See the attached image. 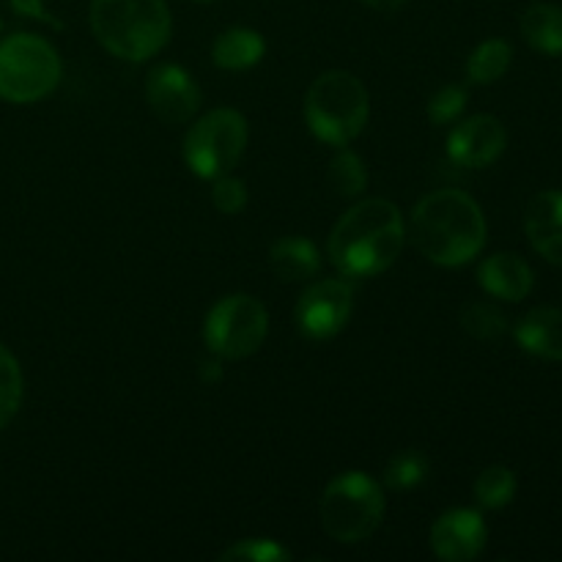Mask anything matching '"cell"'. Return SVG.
I'll use <instances>...</instances> for the list:
<instances>
[{
	"instance_id": "16",
	"label": "cell",
	"mask_w": 562,
	"mask_h": 562,
	"mask_svg": "<svg viewBox=\"0 0 562 562\" xmlns=\"http://www.w3.org/2000/svg\"><path fill=\"white\" fill-rule=\"evenodd\" d=\"M269 267L283 283H307L322 269V252L305 236H283L269 247Z\"/></svg>"
},
{
	"instance_id": "19",
	"label": "cell",
	"mask_w": 562,
	"mask_h": 562,
	"mask_svg": "<svg viewBox=\"0 0 562 562\" xmlns=\"http://www.w3.org/2000/svg\"><path fill=\"white\" fill-rule=\"evenodd\" d=\"M510 60L514 47L505 38H486L467 58V80L475 86H492L510 69Z\"/></svg>"
},
{
	"instance_id": "23",
	"label": "cell",
	"mask_w": 562,
	"mask_h": 562,
	"mask_svg": "<svg viewBox=\"0 0 562 562\" xmlns=\"http://www.w3.org/2000/svg\"><path fill=\"white\" fill-rule=\"evenodd\" d=\"M327 181L335 190V195L340 198L362 195L368 187L366 162H362L355 151H349V148H340V151L333 157V162H329Z\"/></svg>"
},
{
	"instance_id": "30",
	"label": "cell",
	"mask_w": 562,
	"mask_h": 562,
	"mask_svg": "<svg viewBox=\"0 0 562 562\" xmlns=\"http://www.w3.org/2000/svg\"><path fill=\"white\" fill-rule=\"evenodd\" d=\"M362 3L373 11H382V14H395V11L404 9L409 0H362Z\"/></svg>"
},
{
	"instance_id": "25",
	"label": "cell",
	"mask_w": 562,
	"mask_h": 562,
	"mask_svg": "<svg viewBox=\"0 0 562 562\" xmlns=\"http://www.w3.org/2000/svg\"><path fill=\"white\" fill-rule=\"evenodd\" d=\"M223 562H289L291 552L283 543L272 541V538H241V541L231 543L223 554Z\"/></svg>"
},
{
	"instance_id": "6",
	"label": "cell",
	"mask_w": 562,
	"mask_h": 562,
	"mask_svg": "<svg viewBox=\"0 0 562 562\" xmlns=\"http://www.w3.org/2000/svg\"><path fill=\"white\" fill-rule=\"evenodd\" d=\"M60 55L36 33H11L0 42V99L33 104L49 97L60 82Z\"/></svg>"
},
{
	"instance_id": "9",
	"label": "cell",
	"mask_w": 562,
	"mask_h": 562,
	"mask_svg": "<svg viewBox=\"0 0 562 562\" xmlns=\"http://www.w3.org/2000/svg\"><path fill=\"white\" fill-rule=\"evenodd\" d=\"M355 311V289L340 278L313 280L294 305V322L302 338L329 340L349 324Z\"/></svg>"
},
{
	"instance_id": "11",
	"label": "cell",
	"mask_w": 562,
	"mask_h": 562,
	"mask_svg": "<svg viewBox=\"0 0 562 562\" xmlns=\"http://www.w3.org/2000/svg\"><path fill=\"white\" fill-rule=\"evenodd\" d=\"M508 146V130L497 115L477 113L459 121L448 135V157L459 168H488L503 157Z\"/></svg>"
},
{
	"instance_id": "7",
	"label": "cell",
	"mask_w": 562,
	"mask_h": 562,
	"mask_svg": "<svg viewBox=\"0 0 562 562\" xmlns=\"http://www.w3.org/2000/svg\"><path fill=\"white\" fill-rule=\"evenodd\" d=\"M247 137H250V126L239 110H209L190 126L184 137L187 168L206 181L231 173L245 154Z\"/></svg>"
},
{
	"instance_id": "27",
	"label": "cell",
	"mask_w": 562,
	"mask_h": 562,
	"mask_svg": "<svg viewBox=\"0 0 562 562\" xmlns=\"http://www.w3.org/2000/svg\"><path fill=\"white\" fill-rule=\"evenodd\" d=\"M212 203L223 214H239L247 206V184L236 176L223 173L212 179Z\"/></svg>"
},
{
	"instance_id": "15",
	"label": "cell",
	"mask_w": 562,
	"mask_h": 562,
	"mask_svg": "<svg viewBox=\"0 0 562 562\" xmlns=\"http://www.w3.org/2000/svg\"><path fill=\"white\" fill-rule=\"evenodd\" d=\"M514 338L519 349L538 360H562V311L560 307H532L516 322Z\"/></svg>"
},
{
	"instance_id": "28",
	"label": "cell",
	"mask_w": 562,
	"mask_h": 562,
	"mask_svg": "<svg viewBox=\"0 0 562 562\" xmlns=\"http://www.w3.org/2000/svg\"><path fill=\"white\" fill-rule=\"evenodd\" d=\"M11 9L22 16H31V20H42L53 27H64V22L55 20V16L49 14L47 5H44V0H11Z\"/></svg>"
},
{
	"instance_id": "5",
	"label": "cell",
	"mask_w": 562,
	"mask_h": 562,
	"mask_svg": "<svg viewBox=\"0 0 562 562\" xmlns=\"http://www.w3.org/2000/svg\"><path fill=\"white\" fill-rule=\"evenodd\" d=\"M384 488L360 470L340 472L327 483L318 503L322 527L333 541L362 543L379 530L384 519Z\"/></svg>"
},
{
	"instance_id": "14",
	"label": "cell",
	"mask_w": 562,
	"mask_h": 562,
	"mask_svg": "<svg viewBox=\"0 0 562 562\" xmlns=\"http://www.w3.org/2000/svg\"><path fill=\"white\" fill-rule=\"evenodd\" d=\"M477 283L488 296L503 302H521L536 285V272L516 252H494L477 267Z\"/></svg>"
},
{
	"instance_id": "12",
	"label": "cell",
	"mask_w": 562,
	"mask_h": 562,
	"mask_svg": "<svg viewBox=\"0 0 562 562\" xmlns=\"http://www.w3.org/2000/svg\"><path fill=\"white\" fill-rule=\"evenodd\" d=\"M488 527L472 508H450L434 521L431 549L445 562H470L486 549Z\"/></svg>"
},
{
	"instance_id": "8",
	"label": "cell",
	"mask_w": 562,
	"mask_h": 562,
	"mask_svg": "<svg viewBox=\"0 0 562 562\" xmlns=\"http://www.w3.org/2000/svg\"><path fill=\"white\" fill-rule=\"evenodd\" d=\"M267 333V307L250 294H228L217 300L203 324V340L220 360H247L261 349Z\"/></svg>"
},
{
	"instance_id": "17",
	"label": "cell",
	"mask_w": 562,
	"mask_h": 562,
	"mask_svg": "<svg viewBox=\"0 0 562 562\" xmlns=\"http://www.w3.org/2000/svg\"><path fill=\"white\" fill-rule=\"evenodd\" d=\"M267 55V42L252 27H228L212 44L214 66L225 71H245L258 66Z\"/></svg>"
},
{
	"instance_id": "4",
	"label": "cell",
	"mask_w": 562,
	"mask_h": 562,
	"mask_svg": "<svg viewBox=\"0 0 562 562\" xmlns=\"http://www.w3.org/2000/svg\"><path fill=\"white\" fill-rule=\"evenodd\" d=\"M371 97L351 71L333 69L311 82L305 97V121L313 135L327 146H349L366 130Z\"/></svg>"
},
{
	"instance_id": "20",
	"label": "cell",
	"mask_w": 562,
	"mask_h": 562,
	"mask_svg": "<svg viewBox=\"0 0 562 562\" xmlns=\"http://www.w3.org/2000/svg\"><path fill=\"white\" fill-rule=\"evenodd\" d=\"M461 329L475 340H497L508 333V316L494 302H467L459 313Z\"/></svg>"
},
{
	"instance_id": "13",
	"label": "cell",
	"mask_w": 562,
	"mask_h": 562,
	"mask_svg": "<svg viewBox=\"0 0 562 562\" xmlns=\"http://www.w3.org/2000/svg\"><path fill=\"white\" fill-rule=\"evenodd\" d=\"M525 234L532 250L562 267V190H543L525 209Z\"/></svg>"
},
{
	"instance_id": "10",
	"label": "cell",
	"mask_w": 562,
	"mask_h": 562,
	"mask_svg": "<svg viewBox=\"0 0 562 562\" xmlns=\"http://www.w3.org/2000/svg\"><path fill=\"white\" fill-rule=\"evenodd\" d=\"M146 102L165 124H187L201 110V88L181 66L157 64L146 77Z\"/></svg>"
},
{
	"instance_id": "22",
	"label": "cell",
	"mask_w": 562,
	"mask_h": 562,
	"mask_svg": "<svg viewBox=\"0 0 562 562\" xmlns=\"http://www.w3.org/2000/svg\"><path fill=\"white\" fill-rule=\"evenodd\" d=\"M516 486H519V483H516L514 470H508V467H503V464L486 467V470H483L475 481L477 505L486 510L505 508V505L514 503Z\"/></svg>"
},
{
	"instance_id": "31",
	"label": "cell",
	"mask_w": 562,
	"mask_h": 562,
	"mask_svg": "<svg viewBox=\"0 0 562 562\" xmlns=\"http://www.w3.org/2000/svg\"><path fill=\"white\" fill-rule=\"evenodd\" d=\"M198 3H212V0H198Z\"/></svg>"
},
{
	"instance_id": "1",
	"label": "cell",
	"mask_w": 562,
	"mask_h": 562,
	"mask_svg": "<svg viewBox=\"0 0 562 562\" xmlns=\"http://www.w3.org/2000/svg\"><path fill=\"white\" fill-rule=\"evenodd\" d=\"M404 245L406 223L401 209L387 198H366L335 223L327 256L340 278L366 280L387 272Z\"/></svg>"
},
{
	"instance_id": "18",
	"label": "cell",
	"mask_w": 562,
	"mask_h": 562,
	"mask_svg": "<svg viewBox=\"0 0 562 562\" xmlns=\"http://www.w3.org/2000/svg\"><path fill=\"white\" fill-rule=\"evenodd\" d=\"M521 36L543 55H562V9L554 3L527 5L519 20Z\"/></svg>"
},
{
	"instance_id": "29",
	"label": "cell",
	"mask_w": 562,
	"mask_h": 562,
	"mask_svg": "<svg viewBox=\"0 0 562 562\" xmlns=\"http://www.w3.org/2000/svg\"><path fill=\"white\" fill-rule=\"evenodd\" d=\"M198 376H201V382L209 384V387L223 382V362H220V357H214V360H203L201 366H198Z\"/></svg>"
},
{
	"instance_id": "21",
	"label": "cell",
	"mask_w": 562,
	"mask_h": 562,
	"mask_svg": "<svg viewBox=\"0 0 562 562\" xmlns=\"http://www.w3.org/2000/svg\"><path fill=\"white\" fill-rule=\"evenodd\" d=\"M431 472V461L423 450H398L384 467V486L393 492H412Z\"/></svg>"
},
{
	"instance_id": "2",
	"label": "cell",
	"mask_w": 562,
	"mask_h": 562,
	"mask_svg": "<svg viewBox=\"0 0 562 562\" xmlns=\"http://www.w3.org/2000/svg\"><path fill=\"white\" fill-rule=\"evenodd\" d=\"M406 236L426 261L448 269L464 267L486 245V217L475 198L445 187L417 201Z\"/></svg>"
},
{
	"instance_id": "24",
	"label": "cell",
	"mask_w": 562,
	"mask_h": 562,
	"mask_svg": "<svg viewBox=\"0 0 562 562\" xmlns=\"http://www.w3.org/2000/svg\"><path fill=\"white\" fill-rule=\"evenodd\" d=\"M22 393H25V382H22L20 362L0 344V428L14 420L22 406Z\"/></svg>"
},
{
	"instance_id": "3",
	"label": "cell",
	"mask_w": 562,
	"mask_h": 562,
	"mask_svg": "<svg viewBox=\"0 0 562 562\" xmlns=\"http://www.w3.org/2000/svg\"><path fill=\"white\" fill-rule=\"evenodd\" d=\"M91 31L110 55L143 64L162 53L173 20L165 0H91Z\"/></svg>"
},
{
	"instance_id": "26",
	"label": "cell",
	"mask_w": 562,
	"mask_h": 562,
	"mask_svg": "<svg viewBox=\"0 0 562 562\" xmlns=\"http://www.w3.org/2000/svg\"><path fill=\"white\" fill-rule=\"evenodd\" d=\"M467 102H470V93H467L464 86H456V82L442 86L431 99H428V104H426L428 121H431L434 126L453 124V121L461 119Z\"/></svg>"
},
{
	"instance_id": "32",
	"label": "cell",
	"mask_w": 562,
	"mask_h": 562,
	"mask_svg": "<svg viewBox=\"0 0 562 562\" xmlns=\"http://www.w3.org/2000/svg\"><path fill=\"white\" fill-rule=\"evenodd\" d=\"M0 27H3V22H0Z\"/></svg>"
}]
</instances>
